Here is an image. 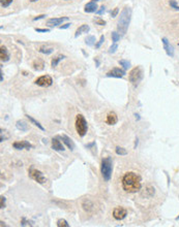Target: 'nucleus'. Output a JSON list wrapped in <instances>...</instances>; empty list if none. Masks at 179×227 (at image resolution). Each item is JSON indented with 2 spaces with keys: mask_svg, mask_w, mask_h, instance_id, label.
Instances as JSON below:
<instances>
[{
  "mask_svg": "<svg viewBox=\"0 0 179 227\" xmlns=\"http://www.w3.org/2000/svg\"><path fill=\"white\" fill-rule=\"evenodd\" d=\"M121 184H122L123 190L128 193H136L141 190L142 187L141 178L133 171L126 172L123 175L122 180H121Z\"/></svg>",
  "mask_w": 179,
  "mask_h": 227,
  "instance_id": "1",
  "label": "nucleus"
},
{
  "mask_svg": "<svg viewBox=\"0 0 179 227\" xmlns=\"http://www.w3.org/2000/svg\"><path fill=\"white\" fill-rule=\"evenodd\" d=\"M130 17H131V9L126 6L120 12V17L117 24V30L121 35H125L128 25H130Z\"/></svg>",
  "mask_w": 179,
  "mask_h": 227,
  "instance_id": "2",
  "label": "nucleus"
},
{
  "mask_svg": "<svg viewBox=\"0 0 179 227\" xmlns=\"http://www.w3.org/2000/svg\"><path fill=\"white\" fill-rule=\"evenodd\" d=\"M100 171L102 175L106 182H109L112 177L113 171V162L110 157H106L102 160V166H100Z\"/></svg>",
  "mask_w": 179,
  "mask_h": 227,
  "instance_id": "3",
  "label": "nucleus"
},
{
  "mask_svg": "<svg viewBox=\"0 0 179 227\" xmlns=\"http://www.w3.org/2000/svg\"><path fill=\"white\" fill-rule=\"evenodd\" d=\"M75 127H76L77 133L79 134L81 137H83L84 135L87 133V129H88L87 122L85 120V118H84L81 114L77 115L76 121H75Z\"/></svg>",
  "mask_w": 179,
  "mask_h": 227,
  "instance_id": "4",
  "label": "nucleus"
},
{
  "mask_svg": "<svg viewBox=\"0 0 179 227\" xmlns=\"http://www.w3.org/2000/svg\"><path fill=\"white\" fill-rule=\"evenodd\" d=\"M142 79H143V70H142L140 66L133 68L130 70V74H128V80H130V82L134 86H138Z\"/></svg>",
  "mask_w": 179,
  "mask_h": 227,
  "instance_id": "5",
  "label": "nucleus"
},
{
  "mask_svg": "<svg viewBox=\"0 0 179 227\" xmlns=\"http://www.w3.org/2000/svg\"><path fill=\"white\" fill-rule=\"evenodd\" d=\"M28 174H29V177L31 178L32 180H34L35 182L39 183V184H45L47 182V179L46 177L43 175V174L38 169H36L34 166H31L29 168L28 170Z\"/></svg>",
  "mask_w": 179,
  "mask_h": 227,
  "instance_id": "6",
  "label": "nucleus"
},
{
  "mask_svg": "<svg viewBox=\"0 0 179 227\" xmlns=\"http://www.w3.org/2000/svg\"><path fill=\"white\" fill-rule=\"evenodd\" d=\"M34 83L40 87H50L53 84V80L50 76H43L36 79Z\"/></svg>",
  "mask_w": 179,
  "mask_h": 227,
  "instance_id": "7",
  "label": "nucleus"
},
{
  "mask_svg": "<svg viewBox=\"0 0 179 227\" xmlns=\"http://www.w3.org/2000/svg\"><path fill=\"white\" fill-rule=\"evenodd\" d=\"M127 215V211L122 206H117L113 210V217L114 219L118 220V221H120V220H123L124 218L126 217Z\"/></svg>",
  "mask_w": 179,
  "mask_h": 227,
  "instance_id": "8",
  "label": "nucleus"
},
{
  "mask_svg": "<svg viewBox=\"0 0 179 227\" xmlns=\"http://www.w3.org/2000/svg\"><path fill=\"white\" fill-rule=\"evenodd\" d=\"M13 147L17 149V150H23V149H26V150H29V149L32 148V145L29 144L28 141H16V143H13Z\"/></svg>",
  "mask_w": 179,
  "mask_h": 227,
  "instance_id": "9",
  "label": "nucleus"
},
{
  "mask_svg": "<svg viewBox=\"0 0 179 227\" xmlns=\"http://www.w3.org/2000/svg\"><path fill=\"white\" fill-rule=\"evenodd\" d=\"M161 42H163V45H164V49L166 51L167 55L170 56V57H173L174 56V49L173 47L170 45V42H168V39L166 37H164L163 39H161Z\"/></svg>",
  "mask_w": 179,
  "mask_h": 227,
  "instance_id": "10",
  "label": "nucleus"
},
{
  "mask_svg": "<svg viewBox=\"0 0 179 227\" xmlns=\"http://www.w3.org/2000/svg\"><path fill=\"white\" fill-rule=\"evenodd\" d=\"M69 18L67 17H63V18H53V19H49L47 21V25L48 26H58L61 23H63L64 21H67Z\"/></svg>",
  "mask_w": 179,
  "mask_h": 227,
  "instance_id": "11",
  "label": "nucleus"
},
{
  "mask_svg": "<svg viewBox=\"0 0 179 227\" xmlns=\"http://www.w3.org/2000/svg\"><path fill=\"white\" fill-rule=\"evenodd\" d=\"M124 74H125V72L120 68H113L112 70H110L109 72H107L106 76L109 77H122Z\"/></svg>",
  "mask_w": 179,
  "mask_h": 227,
  "instance_id": "12",
  "label": "nucleus"
},
{
  "mask_svg": "<svg viewBox=\"0 0 179 227\" xmlns=\"http://www.w3.org/2000/svg\"><path fill=\"white\" fill-rule=\"evenodd\" d=\"M57 137L60 138V140H62V141L66 145V147L69 148L70 151H74V149H75V145H74L73 141L70 140L69 136H66V135L63 134V135H60V136H57Z\"/></svg>",
  "mask_w": 179,
  "mask_h": 227,
  "instance_id": "13",
  "label": "nucleus"
},
{
  "mask_svg": "<svg viewBox=\"0 0 179 227\" xmlns=\"http://www.w3.org/2000/svg\"><path fill=\"white\" fill-rule=\"evenodd\" d=\"M118 121V117L117 115L114 113V111H110L109 114L107 115V119H106V123L109 125H115Z\"/></svg>",
  "mask_w": 179,
  "mask_h": 227,
  "instance_id": "14",
  "label": "nucleus"
},
{
  "mask_svg": "<svg viewBox=\"0 0 179 227\" xmlns=\"http://www.w3.org/2000/svg\"><path fill=\"white\" fill-rule=\"evenodd\" d=\"M52 149L55 151H58V152L64 151L63 145L60 143V141H58V137H55L52 140Z\"/></svg>",
  "mask_w": 179,
  "mask_h": 227,
  "instance_id": "15",
  "label": "nucleus"
},
{
  "mask_svg": "<svg viewBox=\"0 0 179 227\" xmlns=\"http://www.w3.org/2000/svg\"><path fill=\"white\" fill-rule=\"evenodd\" d=\"M0 58H1L2 62H6V61L9 60V54L8 52V49L3 46L0 48Z\"/></svg>",
  "mask_w": 179,
  "mask_h": 227,
  "instance_id": "16",
  "label": "nucleus"
},
{
  "mask_svg": "<svg viewBox=\"0 0 179 227\" xmlns=\"http://www.w3.org/2000/svg\"><path fill=\"white\" fill-rule=\"evenodd\" d=\"M84 11L85 12H94L97 11V5H96V2H88L87 4L85 5V8H84Z\"/></svg>",
  "mask_w": 179,
  "mask_h": 227,
  "instance_id": "17",
  "label": "nucleus"
},
{
  "mask_svg": "<svg viewBox=\"0 0 179 227\" xmlns=\"http://www.w3.org/2000/svg\"><path fill=\"white\" fill-rule=\"evenodd\" d=\"M16 126H17V128H18L19 130H21V131H23V132L28 131V129H29L28 124H27L26 122H25V121H23V120H19V121H17Z\"/></svg>",
  "mask_w": 179,
  "mask_h": 227,
  "instance_id": "18",
  "label": "nucleus"
},
{
  "mask_svg": "<svg viewBox=\"0 0 179 227\" xmlns=\"http://www.w3.org/2000/svg\"><path fill=\"white\" fill-rule=\"evenodd\" d=\"M32 66H33V68H34L35 70H38V72H40V70H43V66H45V63H43V60L36 59V60L33 61Z\"/></svg>",
  "mask_w": 179,
  "mask_h": 227,
  "instance_id": "19",
  "label": "nucleus"
},
{
  "mask_svg": "<svg viewBox=\"0 0 179 227\" xmlns=\"http://www.w3.org/2000/svg\"><path fill=\"white\" fill-rule=\"evenodd\" d=\"M89 30H90V28H89V26L88 25H82V26H80L79 28H78L77 30H76V33H75V37H78L79 35H81L82 34V33H87V32H89Z\"/></svg>",
  "mask_w": 179,
  "mask_h": 227,
  "instance_id": "20",
  "label": "nucleus"
},
{
  "mask_svg": "<svg viewBox=\"0 0 179 227\" xmlns=\"http://www.w3.org/2000/svg\"><path fill=\"white\" fill-rule=\"evenodd\" d=\"M82 206H83V209L85 210L86 212H92L93 211V208H94L93 203L91 202L90 200H88V199H85V200H83Z\"/></svg>",
  "mask_w": 179,
  "mask_h": 227,
  "instance_id": "21",
  "label": "nucleus"
},
{
  "mask_svg": "<svg viewBox=\"0 0 179 227\" xmlns=\"http://www.w3.org/2000/svg\"><path fill=\"white\" fill-rule=\"evenodd\" d=\"M64 58H65V56L64 55H58V56H56V57H54V58L52 59L51 61V66L53 67H56L57 65H58V63L60 62L61 60H63Z\"/></svg>",
  "mask_w": 179,
  "mask_h": 227,
  "instance_id": "22",
  "label": "nucleus"
},
{
  "mask_svg": "<svg viewBox=\"0 0 179 227\" xmlns=\"http://www.w3.org/2000/svg\"><path fill=\"white\" fill-rule=\"evenodd\" d=\"M26 117H27V119H28V120H29L30 122H31L32 124H34L35 126H38V127L39 128L40 130H43V131L45 130V128H43V127L42 126V124H40L38 121H36L35 119H33V118H32L31 116H29V115H26Z\"/></svg>",
  "mask_w": 179,
  "mask_h": 227,
  "instance_id": "23",
  "label": "nucleus"
},
{
  "mask_svg": "<svg viewBox=\"0 0 179 227\" xmlns=\"http://www.w3.org/2000/svg\"><path fill=\"white\" fill-rule=\"evenodd\" d=\"M85 42H86L87 46H93L94 43H95V37L92 36V35L87 36L86 39H85Z\"/></svg>",
  "mask_w": 179,
  "mask_h": 227,
  "instance_id": "24",
  "label": "nucleus"
},
{
  "mask_svg": "<svg viewBox=\"0 0 179 227\" xmlns=\"http://www.w3.org/2000/svg\"><path fill=\"white\" fill-rule=\"evenodd\" d=\"M115 152H116L117 155H120V156H124V155L127 154V151L125 150V149H123V148H121V147H116Z\"/></svg>",
  "mask_w": 179,
  "mask_h": 227,
  "instance_id": "25",
  "label": "nucleus"
},
{
  "mask_svg": "<svg viewBox=\"0 0 179 227\" xmlns=\"http://www.w3.org/2000/svg\"><path fill=\"white\" fill-rule=\"evenodd\" d=\"M38 51H39L40 53H43V54H46V55H49V54H51V53L53 52L54 49H53V48H45V47H42V48H40Z\"/></svg>",
  "mask_w": 179,
  "mask_h": 227,
  "instance_id": "26",
  "label": "nucleus"
},
{
  "mask_svg": "<svg viewBox=\"0 0 179 227\" xmlns=\"http://www.w3.org/2000/svg\"><path fill=\"white\" fill-rule=\"evenodd\" d=\"M57 226H58V227H69V224L67 223L66 220L59 219L58 221H57Z\"/></svg>",
  "mask_w": 179,
  "mask_h": 227,
  "instance_id": "27",
  "label": "nucleus"
},
{
  "mask_svg": "<svg viewBox=\"0 0 179 227\" xmlns=\"http://www.w3.org/2000/svg\"><path fill=\"white\" fill-rule=\"evenodd\" d=\"M119 64L123 67L124 69H127L128 67L130 66V63L128 62V61H126V60H119Z\"/></svg>",
  "mask_w": 179,
  "mask_h": 227,
  "instance_id": "28",
  "label": "nucleus"
},
{
  "mask_svg": "<svg viewBox=\"0 0 179 227\" xmlns=\"http://www.w3.org/2000/svg\"><path fill=\"white\" fill-rule=\"evenodd\" d=\"M13 0H0V4H1L2 7H8L12 4Z\"/></svg>",
  "mask_w": 179,
  "mask_h": 227,
  "instance_id": "29",
  "label": "nucleus"
},
{
  "mask_svg": "<svg viewBox=\"0 0 179 227\" xmlns=\"http://www.w3.org/2000/svg\"><path fill=\"white\" fill-rule=\"evenodd\" d=\"M94 22H95L96 25H100V26H105V25H106V21H104L103 19L99 18V17L94 19Z\"/></svg>",
  "mask_w": 179,
  "mask_h": 227,
  "instance_id": "30",
  "label": "nucleus"
},
{
  "mask_svg": "<svg viewBox=\"0 0 179 227\" xmlns=\"http://www.w3.org/2000/svg\"><path fill=\"white\" fill-rule=\"evenodd\" d=\"M120 39V34L117 32H112V40L114 42H117Z\"/></svg>",
  "mask_w": 179,
  "mask_h": 227,
  "instance_id": "31",
  "label": "nucleus"
},
{
  "mask_svg": "<svg viewBox=\"0 0 179 227\" xmlns=\"http://www.w3.org/2000/svg\"><path fill=\"white\" fill-rule=\"evenodd\" d=\"M169 4H170V6H171L172 8L176 9V11H179V6L176 4V1H175V0H170V2H169Z\"/></svg>",
  "mask_w": 179,
  "mask_h": 227,
  "instance_id": "32",
  "label": "nucleus"
},
{
  "mask_svg": "<svg viewBox=\"0 0 179 227\" xmlns=\"http://www.w3.org/2000/svg\"><path fill=\"white\" fill-rule=\"evenodd\" d=\"M21 226H33V224L31 222L27 221L25 218H22V221H21Z\"/></svg>",
  "mask_w": 179,
  "mask_h": 227,
  "instance_id": "33",
  "label": "nucleus"
},
{
  "mask_svg": "<svg viewBox=\"0 0 179 227\" xmlns=\"http://www.w3.org/2000/svg\"><path fill=\"white\" fill-rule=\"evenodd\" d=\"M104 40H105V36H104V35H102V36H100V40H99V42H97L96 45H95V48H96V49H100V46L103 45Z\"/></svg>",
  "mask_w": 179,
  "mask_h": 227,
  "instance_id": "34",
  "label": "nucleus"
},
{
  "mask_svg": "<svg viewBox=\"0 0 179 227\" xmlns=\"http://www.w3.org/2000/svg\"><path fill=\"white\" fill-rule=\"evenodd\" d=\"M118 49V46L116 45V43H114V45L111 47L110 48V50H109V53L110 54H113V53H115L116 52V50Z\"/></svg>",
  "mask_w": 179,
  "mask_h": 227,
  "instance_id": "35",
  "label": "nucleus"
},
{
  "mask_svg": "<svg viewBox=\"0 0 179 227\" xmlns=\"http://www.w3.org/2000/svg\"><path fill=\"white\" fill-rule=\"evenodd\" d=\"M118 12H119V8L118 7H115L112 12H111V16H112V18H115V17L117 16Z\"/></svg>",
  "mask_w": 179,
  "mask_h": 227,
  "instance_id": "36",
  "label": "nucleus"
},
{
  "mask_svg": "<svg viewBox=\"0 0 179 227\" xmlns=\"http://www.w3.org/2000/svg\"><path fill=\"white\" fill-rule=\"evenodd\" d=\"M1 209L5 208V197L4 196H1V206H0Z\"/></svg>",
  "mask_w": 179,
  "mask_h": 227,
  "instance_id": "37",
  "label": "nucleus"
},
{
  "mask_svg": "<svg viewBox=\"0 0 179 227\" xmlns=\"http://www.w3.org/2000/svg\"><path fill=\"white\" fill-rule=\"evenodd\" d=\"M36 32H49L50 29H40V28H35Z\"/></svg>",
  "mask_w": 179,
  "mask_h": 227,
  "instance_id": "38",
  "label": "nucleus"
},
{
  "mask_svg": "<svg viewBox=\"0 0 179 227\" xmlns=\"http://www.w3.org/2000/svg\"><path fill=\"white\" fill-rule=\"evenodd\" d=\"M105 11H106V7H105V6H102L100 11H96V12H97V15H102V13H103Z\"/></svg>",
  "mask_w": 179,
  "mask_h": 227,
  "instance_id": "39",
  "label": "nucleus"
},
{
  "mask_svg": "<svg viewBox=\"0 0 179 227\" xmlns=\"http://www.w3.org/2000/svg\"><path fill=\"white\" fill-rule=\"evenodd\" d=\"M45 15H40V16H38V17H35L34 19H33V21H38V20H40V19H43L45 18Z\"/></svg>",
  "mask_w": 179,
  "mask_h": 227,
  "instance_id": "40",
  "label": "nucleus"
},
{
  "mask_svg": "<svg viewBox=\"0 0 179 227\" xmlns=\"http://www.w3.org/2000/svg\"><path fill=\"white\" fill-rule=\"evenodd\" d=\"M70 25H72V24H70V23H67V24H65V25L60 26L59 28H60V29H66V28H69V27Z\"/></svg>",
  "mask_w": 179,
  "mask_h": 227,
  "instance_id": "41",
  "label": "nucleus"
},
{
  "mask_svg": "<svg viewBox=\"0 0 179 227\" xmlns=\"http://www.w3.org/2000/svg\"><path fill=\"white\" fill-rule=\"evenodd\" d=\"M30 2H35V1H38V0H29Z\"/></svg>",
  "mask_w": 179,
  "mask_h": 227,
  "instance_id": "42",
  "label": "nucleus"
},
{
  "mask_svg": "<svg viewBox=\"0 0 179 227\" xmlns=\"http://www.w3.org/2000/svg\"><path fill=\"white\" fill-rule=\"evenodd\" d=\"M93 2H96V1H100V0H92Z\"/></svg>",
  "mask_w": 179,
  "mask_h": 227,
  "instance_id": "43",
  "label": "nucleus"
},
{
  "mask_svg": "<svg viewBox=\"0 0 179 227\" xmlns=\"http://www.w3.org/2000/svg\"><path fill=\"white\" fill-rule=\"evenodd\" d=\"M176 220H179V216L177 217V218H176Z\"/></svg>",
  "mask_w": 179,
  "mask_h": 227,
  "instance_id": "44",
  "label": "nucleus"
}]
</instances>
